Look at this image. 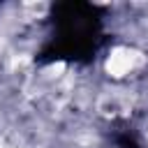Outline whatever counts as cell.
Wrapping results in <instances>:
<instances>
[{
  "instance_id": "obj_1",
  "label": "cell",
  "mask_w": 148,
  "mask_h": 148,
  "mask_svg": "<svg viewBox=\"0 0 148 148\" xmlns=\"http://www.w3.org/2000/svg\"><path fill=\"white\" fill-rule=\"evenodd\" d=\"M139 62H141V58H139L134 51H130V49H116V51H111V56L106 58V72H109L111 76H125V74H130Z\"/></svg>"
}]
</instances>
